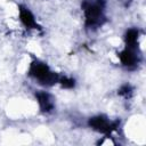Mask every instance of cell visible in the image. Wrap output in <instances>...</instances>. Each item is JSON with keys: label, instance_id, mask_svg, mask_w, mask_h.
<instances>
[{"label": "cell", "instance_id": "cell-1", "mask_svg": "<svg viewBox=\"0 0 146 146\" xmlns=\"http://www.w3.org/2000/svg\"><path fill=\"white\" fill-rule=\"evenodd\" d=\"M81 7L84 14L87 27H98L104 23V0H84Z\"/></svg>", "mask_w": 146, "mask_h": 146}, {"label": "cell", "instance_id": "cell-2", "mask_svg": "<svg viewBox=\"0 0 146 146\" xmlns=\"http://www.w3.org/2000/svg\"><path fill=\"white\" fill-rule=\"evenodd\" d=\"M27 73L30 76L38 80L40 84H43L47 87L58 83V80H59V75L52 72L46 63L40 60H33L30 64Z\"/></svg>", "mask_w": 146, "mask_h": 146}, {"label": "cell", "instance_id": "cell-3", "mask_svg": "<svg viewBox=\"0 0 146 146\" xmlns=\"http://www.w3.org/2000/svg\"><path fill=\"white\" fill-rule=\"evenodd\" d=\"M88 124L95 131H98L104 135H111L119 128L120 121H108V119L104 115H97L89 119Z\"/></svg>", "mask_w": 146, "mask_h": 146}, {"label": "cell", "instance_id": "cell-4", "mask_svg": "<svg viewBox=\"0 0 146 146\" xmlns=\"http://www.w3.org/2000/svg\"><path fill=\"white\" fill-rule=\"evenodd\" d=\"M117 57L120 58V62L123 66L127 68H135L138 64V55L136 54V49L125 47L122 51L119 52Z\"/></svg>", "mask_w": 146, "mask_h": 146}, {"label": "cell", "instance_id": "cell-5", "mask_svg": "<svg viewBox=\"0 0 146 146\" xmlns=\"http://www.w3.org/2000/svg\"><path fill=\"white\" fill-rule=\"evenodd\" d=\"M35 97H36V102L39 104V107H40L41 112L49 113L54 110L55 102H54V98L51 97L50 94H48L46 91H39V92L35 94Z\"/></svg>", "mask_w": 146, "mask_h": 146}, {"label": "cell", "instance_id": "cell-6", "mask_svg": "<svg viewBox=\"0 0 146 146\" xmlns=\"http://www.w3.org/2000/svg\"><path fill=\"white\" fill-rule=\"evenodd\" d=\"M18 13H19V19L22 24L26 29H40L39 24L36 23L33 14L24 6H18Z\"/></svg>", "mask_w": 146, "mask_h": 146}, {"label": "cell", "instance_id": "cell-7", "mask_svg": "<svg viewBox=\"0 0 146 146\" xmlns=\"http://www.w3.org/2000/svg\"><path fill=\"white\" fill-rule=\"evenodd\" d=\"M138 38H139V31L137 29H129L124 34L125 47L136 49L138 44Z\"/></svg>", "mask_w": 146, "mask_h": 146}, {"label": "cell", "instance_id": "cell-8", "mask_svg": "<svg viewBox=\"0 0 146 146\" xmlns=\"http://www.w3.org/2000/svg\"><path fill=\"white\" fill-rule=\"evenodd\" d=\"M58 83L65 88V89H72L74 86H75V82L72 78H67V76H59V80H58Z\"/></svg>", "mask_w": 146, "mask_h": 146}, {"label": "cell", "instance_id": "cell-9", "mask_svg": "<svg viewBox=\"0 0 146 146\" xmlns=\"http://www.w3.org/2000/svg\"><path fill=\"white\" fill-rule=\"evenodd\" d=\"M117 94H119L120 96L129 97V96L132 94V87H131L130 84H123V86H122V87L119 89Z\"/></svg>", "mask_w": 146, "mask_h": 146}]
</instances>
